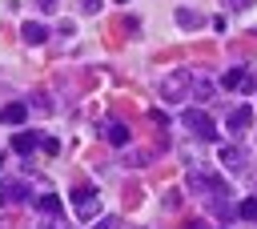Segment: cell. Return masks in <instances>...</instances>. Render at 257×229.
I'll list each match as a JSON object with an SVG mask.
<instances>
[{"label":"cell","instance_id":"6da1fadb","mask_svg":"<svg viewBox=\"0 0 257 229\" xmlns=\"http://www.w3.org/2000/svg\"><path fill=\"white\" fill-rule=\"evenodd\" d=\"M189 92H193V72H185V68H177L161 80V100L165 104H181Z\"/></svg>","mask_w":257,"mask_h":229},{"label":"cell","instance_id":"7a4b0ae2","mask_svg":"<svg viewBox=\"0 0 257 229\" xmlns=\"http://www.w3.org/2000/svg\"><path fill=\"white\" fill-rule=\"evenodd\" d=\"M72 205H76V217L92 221V217L100 213V193H96L92 185H76V189H72Z\"/></svg>","mask_w":257,"mask_h":229},{"label":"cell","instance_id":"3957f363","mask_svg":"<svg viewBox=\"0 0 257 229\" xmlns=\"http://www.w3.org/2000/svg\"><path fill=\"white\" fill-rule=\"evenodd\" d=\"M221 88H237V92H257V76L249 72V68H229L225 76H221Z\"/></svg>","mask_w":257,"mask_h":229},{"label":"cell","instance_id":"277c9868","mask_svg":"<svg viewBox=\"0 0 257 229\" xmlns=\"http://www.w3.org/2000/svg\"><path fill=\"white\" fill-rule=\"evenodd\" d=\"M185 125H189V133H197L201 141H217V125L205 117V108H189V112H185Z\"/></svg>","mask_w":257,"mask_h":229},{"label":"cell","instance_id":"5b68a950","mask_svg":"<svg viewBox=\"0 0 257 229\" xmlns=\"http://www.w3.org/2000/svg\"><path fill=\"white\" fill-rule=\"evenodd\" d=\"M189 185H193V189H205V193H217V197L229 193V185H225L217 173H205V169H193V173H189Z\"/></svg>","mask_w":257,"mask_h":229},{"label":"cell","instance_id":"8992f818","mask_svg":"<svg viewBox=\"0 0 257 229\" xmlns=\"http://www.w3.org/2000/svg\"><path fill=\"white\" fill-rule=\"evenodd\" d=\"M32 197V189L24 181H0V205H24Z\"/></svg>","mask_w":257,"mask_h":229},{"label":"cell","instance_id":"52a82bcc","mask_svg":"<svg viewBox=\"0 0 257 229\" xmlns=\"http://www.w3.org/2000/svg\"><path fill=\"white\" fill-rule=\"evenodd\" d=\"M249 125H253V108H249V104L229 108V117H225V129H229V133H245Z\"/></svg>","mask_w":257,"mask_h":229},{"label":"cell","instance_id":"ba28073f","mask_svg":"<svg viewBox=\"0 0 257 229\" xmlns=\"http://www.w3.org/2000/svg\"><path fill=\"white\" fill-rule=\"evenodd\" d=\"M0 121H4V125H12V129H20V125L28 121V104H20V100L4 104V108H0Z\"/></svg>","mask_w":257,"mask_h":229},{"label":"cell","instance_id":"9c48e42d","mask_svg":"<svg viewBox=\"0 0 257 229\" xmlns=\"http://www.w3.org/2000/svg\"><path fill=\"white\" fill-rule=\"evenodd\" d=\"M20 36H24V44H44V40H48V28L36 24V20H24V24H20Z\"/></svg>","mask_w":257,"mask_h":229},{"label":"cell","instance_id":"30bf717a","mask_svg":"<svg viewBox=\"0 0 257 229\" xmlns=\"http://www.w3.org/2000/svg\"><path fill=\"white\" fill-rule=\"evenodd\" d=\"M217 157H221L225 169H241V165H245V149H241V145H225Z\"/></svg>","mask_w":257,"mask_h":229},{"label":"cell","instance_id":"8fae6325","mask_svg":"<svg viewBox=\"0 0 257 229\" xmlns=\"http://www.w3.org/2000/svg\"><path fill=\"white\" fill-rule=\"evenodd\" d=\"M36 145H40V137H36V133H16V137H12V149H16L20 157L36 153Z\"/></svg>","mask_w":257,"mask_h":229},{"label":"cell","instance_id":"7c38bea8","mask_svg":"<svg viewBox=\"0 0 257 229\" xmlns=\"http://www.w3.org/2000/svg\"><path fill=\"white\" fill-rule=\"evenodd\" d=\"M177 24H181L185 32H193V28H201V24H205V16H201V12H193V8H177Z\"/></svg>","mask_w":257,"mask_h":229},{"label":"cell","instance_id":"4fadbf2b","mask_svg":"<svg viewBox=\"0 0 257 229\" xmlns=\"http://www.w3.org/2000/svg\"><path fill=\"white\" fill-rule=\"evenodd\" d=\"M36 209H40L44 217H60V197H56V193H44V197L36 201Z\"/></svg>","mask_w":257,"mask_h":229},{"label":"cell","instance_id":"5bb4252c","mask_svg":"<svg viewBox=\"0 0 257 229\" xmlns=\"http://www.w3.org/2000/svg\"><path fill=\"white\" fill-rule=\"evenodd\" d=\"M108 141H112V145H120V149H124V145H128V129H124V125H120V121H112V125H108Z\"/></svg>","mask_w":257,"mask_h":229},{"label":"cell","instance_id":"9a60e30c","mask_svg":"<svg viewBox=\"0 0 257 229\" xmlns=\"http://www.w3.org/2000/svg\"><path fill=\"white\" fill-rule=\"evenodd\" d=\"M237 217H245V221H257V197L241 201V205H237Z\"/></svg>","mask_w":257,"mask_h":229},{"label":"cell","instance_id":"2e32d148","mask_svg":"<svg viewBox=\"0 0 257 229\" xmlns=\"http://www.w3.org/2000/svg\"><path fill=\"white\" fill-rule=\"evenodd\" d=\"M193 92H197V100H209L213 96V84L209 80H193Z\"/></svg>","mask_w":257,"mask_h":229},{"label":"cell","instance_id":"e0dca14e","mask_svg":"<svg viewBox=\"0 0 257 229\" xmlns=\"http://www.w3.org/2000/svg\"><path fill=\"white\" fill-rule=\"evenodd\" d=\"M40 229H72V225H68L64 217H44V221H40Z\"/></svg>","mask_w":257,"mask_h":229},{"label":"cell","instance_id":"ac0fdd59","mask_svg":"<svg viewBox=\"0 0 257 229\" xmlns=\"http://www.w3.org/2000/svg\"><path fill=\"white\" fill-rule=\"evenodd\" d=\"M40 149H44V153H60V141H56V137H40Z\"/></svg>","mask_w":257,"mask_h":229},{"label":"cell","instance_id":"d6986e66","mask_svg":"<svg viewBox=\"0 0 257 229\" xmlns=\"http://www.w3.org/2000/svg\"><path fill=\"white\" fill-rule=\"evenodd\" d=\"M124 165H149V153H124Z\"/></svg>","mask_w":257,"mask_h":229},{"label":"cell","instance_id":"ffe728a7","mask_svg":"<svg viewBox=\"0 0 257 229\" xmlns=\"http://www.w3.org/2000/svg\"><path fill=\"white\" fill-rule=\"evenodd\" d=\"M100 4H104V0H80V12L92 16V12H100Z\"/></svg>","mask_w":257,"mask_h":229},{"label":"cell","instance_id":"44dd1931","mask_svg":"<svg viewBox=\"0 0 257 229\" xmlns=\"http://www.w3.org/2000/svg\"><path fill=\"white\" fill-rule=\"evenodd\" d=\"M221 4H225V8H229V12H241V8H249V4H253V0H221Z\"/></svg>","mask_w":257,"mask_h":229},{"label":"cell","instance_id":"7402d4cb","mask_svg":"<svg viewBox=\"0 0 257 229\" xmlns=\"http://www.w3.org/2000/svg\"><path fill=\"white\" fill-rule=\"evenodd\" d=\"M32 108H36V112H48V96H44V92H40V96H32Z\"/></svg>","mask_w":257,"mask_h":229},{"label":"cell","instance_id":"603a6c76","mask_svg":"<svg viewBox=\"0 0 257 229\" xmlns=\"http://www.w3.org/2000/svg\"><path fill=\"white\" fill-rule=\"evenodd\" d=\"M177 201H181V193H177V189H169V193H165V205H169V209H177Z\"/></svg>","mask_w":257,"mask_h":229},{"label":"cell","instance_id":"cb8c5ba5","mask_svg":"<svg viewBox=\"0 0 257 229\" xmlns=\"http://www.w3.org/2000/svg\"><path fill=\"white\" fill-rule=\"evenodd\" d=\"M96 229H120V221L116 217H104V221H96Z\"/></svg>","mask_w":257,"mask_h":229},{"label":"cell","instance_id":"d4e9b609","mask_svg":"<svg viewBox=\"0 0 257 229\" xmlns=\"http://www.w3.org/2000/svg\"><path fill=\"white\" fill-rule=\"evenodd\" d=\"M0 229H4V217H0Z\"/></svg>","mask_w":257,"mask_h":229},{"label":"cell","instance_id":"484cf974","mask_svg":"<svg viewBox=\"0 0 257 229\" xmlns=\"http://www.w3.org/2000/svg\"><path fill=\"white\" fill-rule=\"evenodd\" d=\"M120 4H124V0H120Z\"/></svg>","mask_w":257,"mask_h":229}]
</instances>
